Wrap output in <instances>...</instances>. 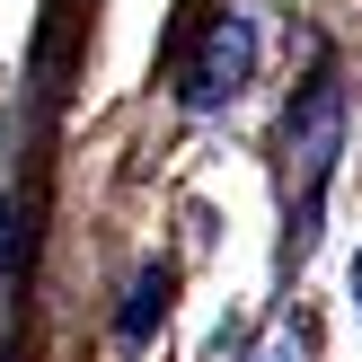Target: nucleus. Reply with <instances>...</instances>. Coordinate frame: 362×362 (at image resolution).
Instances as JSON below:
<instances>
[{
    "label": "nucleus",
    "mask_w": 362,
    "mask_h": 362,
    "mask_svg": "<svg viewBox=\"0 0 362 362\" xmlns=\"http://www.w3.org/2000/svg\"><path fill=\"white\" fill-rule=\"evenodd\" d=\"M265 362H292V354H283V345H274V354H265Z\"/></svg>",
    "instance_id": "obj_5"
},
{
    "label": "nucleus",
    "mask_w": 362,
    "mask_h": 362,
    "mask_svg": "<svg viewBox=\"0 0 362 362\" xmlns=\"http://www.w3.org/2000/svg\"><path fill=\"white\" fill-rule=\"evenodd\" d=\"M159 310H168V274H159V265H141L133 274V300H124V318H115V345H151V327H159Z\"/></svg>",
    "instance_id": "obj_3"
},
{
    "label": "nucleus",
    "mask_w": 362,
    "mask_h": 362,
    "mask_svg": "<svg viewBox=\"0 0 362 362\" xmlns=\"http://www.w3.org/2000/svg\"><path fill=\"white\" fill-rule=\"evenodd\" d=\"M336 124H345V98L327 80L310 88V124H292V159H300V221H318V177L336 159Z\"/></svg>",
    "instance_id": "obj_2"
},
{
    "label": "nucleus",
    "mask_w": 362,
    "mask_h": 362,
    "mask_svg": "<svg viewBox=\"0 0 362 362\" xmlns=\"http://www.w3.org/2000/svg\"><path fill=\"white\" fill-rule=\"evenodd\" d=\"M354 300H362V257H354Z\"/></svg>",
    "instance_id": "obj_4"
},
{
    "label": "nucleus",
    "mask_w": 362,
    "mask_h": 362,
    "mask_svg": "<svg viewBox=\"0 0 362 362\" xmlns=\"http://www.w3.org/2000/svg\"><path fill=\"white\" fill-rule=\"evenodd\" d=\"M247 71H257V27H247L239 9H230V18H212L204 53H194V71H186V98H194V106H230V98L247 88Z\"/></svg>",
    "instance_id": "obj_1"
}]
</instances>
